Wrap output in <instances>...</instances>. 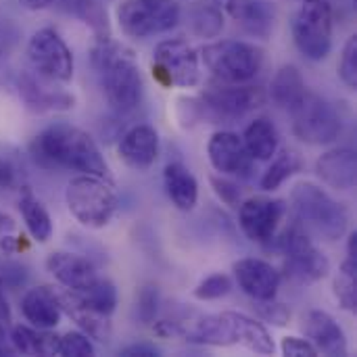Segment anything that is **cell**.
<instances>
[{
  "mask_svg": "<svg viewBox=\"0 0 357 357\" xmlns=\"http://www.w3.org/2000/svg\"><path fill=\"white\" fill-rule=\"evenodd\" d=\"M29 153L40 167L71 169L111 180L109 165L92 136L71 123H52L44 128L31 140Z\"/></svg>",
  "mask_w": 357,
  "mask_h": 357,
  "instance_id": "1",
  "label": "cell"
},
{
  "mask_svg": "<svg viewBox=\"0 0 357 357\" xmlns=\"http://www.w3.org/2000/svg\"><path fill=\"white\" fill-rule=\"evenodd\" d=\"M90 61L109 107L119 115L132 113L140 105L144 92L142 73L134 52L107 38L96 42L90 52Z\"/></svg>",
  "mask_w": 357,
  "mask_h": 357,
  "instance_id": "2",
  "label": "cell"
},
{
  "mask_svg": "<svg viewBox=\"0 0 357 357\" xmlns=\"http://www.w3.org/2000/svg\"><path fill=\"white\" fill-rule=\"evenodd\" d=\"M266 100V92L257 86H241V84H222L207 88L197 98H182L178 117L184 123L211 121V123H232L247 113L261 107Z\"/></svg>",
  "mask_w": 357,
  "mask_h": 357,
  "instance_id": "3",
  "label": "cell"
},
{
  "mask_svg": "<svg viewBox=\"0 0 357 357\" xmlns=\"http://www.w3.org/2000/svg\"><path fill=\"white\" fill-rule=\"evenodd\" d=\"M291 201L299 222L324 241H339L347 232V209L320 186L301 182L293 188Z\"/></svg>",
  "mask_w": 357,
  "mask_h": 357,
  "instance_id": "4",
  "label": "cell"
},
{
  "mask_svg": "<svg viewBox=\"0 0 357 357\" xmlns=\"http://www.w3.org/2000/svg\"><path fill=\"white\" fill-rule=\"evenodd\" d=\"M65 201L71 215L86 228H105L117 211V195L107 178L82 174L67 184Z\"/></svg>",
  "mask_w": 357,
  "mask_h": 357,
  "instance_id": "5",
  "label": "cell"
},
{
  "mask_svg": "<svg viewBox=\"0 0 357 357\" xmlns=\"http://www.w3.org/2000/svg\"><path fill=\"white\" fill-rule=\"evenodd\" d=\"M207 71L222 84H245L253 79L261 65L264 52L255 44L241 40H222L201 50Z\"/></svg>",
  "mask_w": 357,
  "mask_h": 357,
  "instance_id": "6",
  "label": "cell"
},
{
  "mask_svg": "<svg viewBox=\"0 0 357 357\" xmlns=\"http://www.w3.org/2000/svg\"><path fill=\"white\" fill-rule=\"evenodd\" d=\"M293 38L310 61L326 59L333 48V2L303 0L293 19Z\"/></svg>",
  "mask_w": 357,
  "mask_h": 357,
  "instance_id": "7",
  "label": "cell"
},
{
  "mask_svg": "<svg viewBox=\"0 0 357 357\" xmlns=\"http://www.w3.org/2000/svg\"><path fill=\"white\" fill-rule=\"evenodd\" d=\"M289 113L293 117L295 136L314 146L335 142L343 130V121L337 109L314 92H305Z\"/></svg>",
  "mask_w": 357,
  "mask_h": 357,
  "instance_id": "8",
  "label": "cell"
},
{
  "mask_svg": "<svg viewBox=\"0 0 357 357\" xmlns=\"http://www.w3.org/2000/svg\"><path fill=\"white\" fill-rule=\"evenodd\" d=\"M123 33L151 38L174 29L180 21V6L174 0H123L117 8Z\"/></svg>",
  "mask_w": 357,
  "mask_h": 357,
  "instance_id": "9",
  "label": "cell"
},
{
  "mask_svg": "<svg viewBox=\"0 0 357 357\" xmlns=\"http://www.w3.org/2000/svg\"><path fill=\"white\" fill-rule=\"evenodd\" d=\"M153 75L165 88H195L201 79L197 50L180 38L157 44L153 50Z\"/></svg>",
  "mask_w": 357,
  "mask_h": 357,
  "instance_id": "10",
  "label": "cell"
},
{
  "mask_svg": "<svg viewBox=\"0 0 357 357\" xmlns=\"http://www.w3.org/2000/svg\"><path fill=\"white\" fill-rule=\"evenodd\" d=\"M280 249L287 255V274L301 284H312L328 276L331 261L328 257L312 243L307 232L299 226H293L280 238Z\"/></svg>",
  "mask_w": 357,
  "mask_h": 357,
  "instance_id": "11",
  "label": "cell"
},
{
  "mask_svg": "<svg viewBox=\"0 0 357 357\" xmlns=\"http://www.w3.org/2000/svg\"><path fill=\"white\" fill-rule=\"evenodd\" d=\"M27 59L36 73L52 82H69L73 77V54L65 40L50 27L38 29L27 44Z\"/></svg>",
  "mask_w": 357,
  "mask_h": 357,
  "instance_id": "12",
  "label": "cell"
},
{
  "mask_svg": "<svg viewBox=\"0 0 357 357\" xmlns=\"http://www.w3.org/2000/svg\"><path fill=\"white\" fill-rule=\"evenodd\" d=\"M284 215V203L266 197L247 199L238 209V224L245 236L253 243H268L274 238Z\"/></svg>",
  "mask_w": 357,
  "mask_h": 357,
  "instance_id": "13",
  "label": "cell"
},
{
  "mask_svg": "<svg viewBox=\"0 0 357 357\" xmlns=\"http://www.w3.org/2000/svg\"><path fill=\"white\" fill-rule=\"evenodd\" d=\"M54 82L44 77V75H36V73H21L17 79V88H19V96L23 98L25 107L29 111L36 113H50V111H69L75 107V98L73 94L65 92L63 88L52 86Z\"/></svg>",
  "mask_w": 357,
  "mask_h": 357,
  "instance_id": "14",
  "label": "cell"
},
{
  "mask_svg": "<svg viewBox=\"0 0 357 357\" xmlns=\"http://www.w3.org/2000/svg\"><path fill=\"white\" fill-rule=\"evenodd\" d=\"M56 293V299H59V305H61V312L73 320L77 324V328L88 335L90 339L98 341V343H109L111 341V322H109V316L100 314L98 310H94L84 295L75 293V291H54Z\"/></svg>",
  "mask_w": 357,
  "mask_h": 357,
  "instance_id": "15",
  "label": "cell"
},
{
  "mask_svg": "<svg viewBox=\"0 0 357 357\" xmlns=\"http://www.w3.org/2000/svg\"><path fill=\"white\" fill-rule=\"evenodd\" d=\"M207 155L215 172L222 176H241L247 178L251 174V155L245 149L243 138L232 132H215L209 138Z\"/></svg>",
  "mask_w": 357,
  "mask_h": 357,
  "instance_id": "16",
  "label": "cell"
},
{
  "mask_svg": "<svg viewBox=\"0 0 357 357\" xmlns=\"http://www.w3.org/2000/svg\"><path fill=\"white\" fill-rule=\"evenodd\" d=\"M234 276L245 295L255 301L274 299L280 289V274L268 261L261 259H241L234 264Z\"/></svg>",
  "mask_w": 357,
  "mask_h": 357,
  "instance_id": "17",
  "label": "cell"
},
{
  "mask_svg": "<svg viewBox=\"0 0 357 357\" xmlns=\"http://www.w3.org/2000/svg\"><path fill=\"white\" fill-rule=\"evenodd\" d=\"M119 157L121 161L136 169V172H146L155 165L157 155H159V136L153 126L140 123L128 130L121 140H119Z\"/></svg>",
  "mask_w": 357,
  "mask_h": 357,
  "instance_id": "18",
  "label": "cell"
},
{
  "mask_svg": "<svg viewBox=\"0 0 357 357\" xmlns=\"http://www.w3.org/2000/svg\"><path fill=\"white\" fill-rule=\"evenodd\" d=\"M46 270L54 276V280L75 293H86L98 280V274L88 259L71 253H50L46 259Z\"/></svg>",
  "mask_w": 357,
  "mask_h": 357,
  "instance_id": "19",
  "label": "cell"
},
{
  "mask_svg": "<svg viewBox=\"0 0 357 357\" xmlns=\"http://www.w3.org/2000/svg\"><path fill=\"white\" fill-rule=\"evenodd\" d=\"M303 333L307 341L322 354L333 357H345L349 354L343 328L326 312L314 310L303 318Z\"/></svg>",
  "mask_w": 357,
  "mask_h": 357,
  "instance_id": "20",
  "label": "cell"
},
{
  "mask_svg": "<svg viewBox=\"0 0 357 357\" xmlns=\"http://www.w3.org/2000/svg\"><path fill=\"white\" fill-rule=\"evenodd\" d=\"M224 6L251 36L268 38L276 23V6L272 0H226Z\"/></svg>",
  "mask_w": 357,
  "mask_h": 357,
  "instance_id": "21",
  "label": "cell"
},
{
  "mask_svg": "<svg viewBox=\"0 0 357 357\" xmlns=\"http://www.w3.org/2000/svg\"><path fill=\"white\" fill-rule=\"evenodd\" d=\"M318 178L337 190H351L356 186L357 159L351 149H335L324 153L316 163Z\"/></svg>",
  "mask_w": 357,
  "mask_h": 357,
  "instance_id": "22",
  "label": "cell"
},
{
  "mask_svg": "<svg viewBox=\"0 0 357 357\" xmlns=\"http://www.w3.org/2000/svg\"><path fill=\"white\" fill-rule=\"evenodd\" d=\"M21 314L36 328H44V331L54 328L63 316L56 293L50 287L29 289L21 299Z\"/></svg>",
  "mask_w": 357,
  "mask_h": 357,
  "instance_id": "23",
  "label": "cell"
},
{
  "mask_svg": "<svg viewBox=\"0 0 357 357\" xmlns=\"http://www.w3.org/2000/svg\"><path fill=\"white\" fill-rule=\"evenodd\" d=\"M224 316L230 324L234 345H241V347H245L253 354H259V356H272L274 354V349H276L274 341L261 322H257L249 316L236 314V312H224Z\"/></svg>",
  "mask_w": 357,
  "mask_h": 357,
  "instance_id": "24",
  "label": "cell"
},
{
  "mask_svg": "<svg viewBox=\"0 0 357 357\" xmlns=\"http://www.w3.org/2000/svg\"><path fill=\"white\" fill-rule=\"evenodd\" d=\"M167 197L180 211H192L199 201V184L192 172L182 163H169L163 172Z\"/></svg>",
  "mask_w": 357,
  "mask_h": 357,
  "instance_id": "25",
  "label": "cell"
},
{
  "mask_svg": "<svg viewBox=\"0 0 357 357\" xmlns=\"http://www.w3.org/2000/svg\"><path fill=\"white\" fill-rule=\"evenodd\" d=\"M10 345L15 354L21 356H59V337L46 333L44 328H29V326H13L10 328Z\"/></svg>",
  "mask_w": 357,
  "mask_h": 357,
  "instance_id": "26",
  "label": "cell"
},
{
  "mask_svg": "<svg viewBox=\"0 0 357 357\" xmlns=\"http://www.w3.org/2000/svg\"><path fill=\"white\" fill-rule=\"evenodd\" d=\"M307 92L303 75L299 73V69L295 65H284L276 71L272 86H270V98L274 100L276 107L291 111L301 96Z\"/></svg>",
  "mask_w": 357,
  "mask_h": 357,
  "instance_id": "27",
  "label": "cell"
},
{
  "mask_svg": "<svg viewBox=\"0 0 357 357\" xmlns=\"http://www.w3.org/2000/svg\"><path fill=\"white\" fill-rule=\"evenodd\" d=\"M243 142H245V149L251 155V159L270 161L276 155V151H278V132H276V126L270 119L259 117V119H255V121H251L247 126L245 136H243Z\"/></svg>",
  "mask_w": 357,
  "mask_h": 357,
  "instance_id": "28",
  "label": "cell"
},
{
  "mask_svg": "<svg viewBox=\"0 0 357 357\" xmlns=\"http://www.w3.org/2000/svg\"><path fill=\"white\" fill-rule=\"evenodd\" d=\"M19 211L31 238L36 243H48L52 236V220L46 207L31 195V190H23L19 199Z\"/></svg>",
  "mask_w": 357,
  "mask_h": 357,
  "instance_id": "29",
  "label": "cell"
},
{
  "mask_svg": "<svg viewBox=\"0 0 357 357\" xmlns=\"http://www.w3.org/2000/svg\"><path fill=\"white\" fill-rule=\"evenodd\" d=\"M65 8L69 13H73L75 17H79L86 25H90V29L94 31L96 40L111 38L109 17H107L105 8L98 2H94V0H67Z\"/></svg>",
  "mask_w": 357,
  "mask_h": 357,
  "instance_id": "30",
  "label": "cell"
},
{
  "mask_svg": "<svg viewBox=\"0 0 357 357\" xmlns=\"http://www.w3.org/2000/svg\"><path fill=\"white\" fill-rule=\"evenodd\" d=\"M335 297L345 312L357 310V257H349L339 268L335 278Z\"/></svg>",
  "mask_w": 357,
  "mask_h": 357,
  "instance_id": "31",
  "label": "cell"
},
{
  "mask_svg": "<svg viewBox=\"0 0 357 357\" xmlns=\"http://www.w3.org/2000/svg\"><path fill=\"white\" fill-rule=\"evenodd\" d=\"M301 169V159L299 155L291 153V151H282L272 165L266 169L264 178H261V188L264 190H276L280 188L291 176H295Z\"/></svg>",
  "mask_w": 357,
  "mask_h": 357,
  "instance_id": "32",
  "label": "cell"
},
{
  "mask_svg": "<svg viewBox=\"0 0 357 357\" xmlns=\"http://www.w3.org/2000/svg\"><path fill=\"white\" fill-rule=\"evenodd\" d=\"M79 295H84L86 301L105 316H111L117 307V289L107 278L98 276V280L92 284V289H88L86 293H79Z\"/></svg>",
  "mask_w": 357,
  "mask_h": 357,
  "instance_id": "33",
  "label": "cell"
},
{
  "mask_svg": "<svg viewBox=\"0 0 357 357\" xmlns=\"http://www.w3.org/2000/svg\"><path fill=\"white\" fill-rule=\"evenodd\" d=\"M224 27V17L215 6H199L192 13V31L201 38H215Z\"/></svg>",
  "mask_w": 357,
  "mask_h": 357,
  "instance_id": "34",
  "label": "cell"
},
{
  "mask_svg": "<svg viewBox=\"0 0 357 357\" xmlns=\"http://www.w3.org/2000/svg\"><path fill=\"white\" fill-rule=\"evenodd\" d=\"M230 289H232V280L226 274H211L195 289V297L199 301H213L226 297Z\"/></svg>",
  "mask_w": 357,
  "mask_h": 357,
  "instance_id": "35",
  "label": "cell"
},
{
  "mask_svg": "<svg viewBox=\"0 0 357 357\" xmlns=\"http://www.w3.org/2000/svg\"><path fill=\"white\" fill-rule=\"evenodd\" d=\"M59 356L65 357H90L94 356V347L84 333H67L59 337Z\"/></svg>",
  "mask_w": 357,
  "mask_h": 357,
  "instance_id": "36",
  "label": "cell"
},
{
  "mask_svg": "<svg viewBox=\"0 0 357 357\" xmlns=\"http://www.w3.org/2000/svg\"><path fill=\"white\" fill-rule=\"evenodd\" d=\"M339 75L345 82V86L357 88V38L351 36L343 48L341 63H339Z\"/></svg>",
  "mask_w": 357,
  "mask_h": 357,
  "instance_id": "37",
  "label": "cell"
},
{
  "mask_svg": "<svg viewBox=\"0 0 357 357\" xmlns=\"http://www.w3.org/2000/svg\"><path fill=\"white\" fill-rule=\"evenodd\" d=\"M157 305H159V293L155 287H144L136 299V314L140 318L142 324H151L155 320L157 314Z\"/></svg>",
  "mask_w": 357,
  "mask_h": 357,
  "instance_id": "38",
  "label": "cell"
},
{
  "mask_svg": "<svg viewBox=\"0 0 357 357\" xmlns=\"http://www.w3.org/2000/svg\"><path fill=\"white\" fill-rule=\"evenodd\" d=\"M257 314L261 316V320L274 324V326H287L289 320H291V312L282 305V303H276L274 299H268V301H259L257 305Z\"/></svg>",
  "mask_w": 357,
  "mask_h": 357,
  "instance_id": "39",
  "label": "cell"
},
{
  "mask_svg": "<svg viewBox=\"0 0 357 357\" xmlns=\"http://www.w3.org/2000/svg\"><path fill=\"white\" fill-rule=\"evenodd\" d=\"M8 328H10V310H8V303L4 297V282L0 276V356H13L15 354L10 339L6 335Z\"/></svg>",
  "mask_w": 357,
  "mask_h": 357,
  "instance_id": "40",
  "label": "cell"
},
{
  "mask_svg": "<svg viewBox=\"0 0 357 357\" xmlns=\"http://www.w3.org/2000/svg\"><path fill=\"white\" fill-rule=\"evenodd\" d=\"M280 351H282V356H289V357L318 356V349H316L307 339H299V337H287V339H282Z\"/></svg>",
  "mask_w": 357,
  "mask_h": 357,
  "instance_id": "41",
  "label": "cell"
},
{
  "mask_svg": "<svg viewBox=\"0 0 357 357\" xmlns=\"http://www.w3.org/2000/svg\"><path fill=\"white\" fill-rule=\"evenodd\" d=\"M211 186L215 190V195L230 207H238V201H241V190L234 182L230 180H224V178H211Z\"/></svg>",
  "mask_w": 357,
  "mask_h": 357,
  "instance_id": "42",
  "label": "cell"
},
{
  "mask_svg": "<svg viewBox=\"0 0 357 357\" xmlns=\"http://www.w3.org/2000/svg\"><path fill=\"white\" fill-rule=\"evenodd\" d=\"M19 184V172L15 163L0 155V188H15Z\"/></svg>",
  "mask_w": 357,
  "mask_h": 357,
  "instance_id": "43",
  "label": "cell"
},
{
  "mask_svg": "<svg viewBox=\"0 0 357 357\" xmlns=\"http://www.w3.org/2000/svg\"><path fill=\"white\" fill-rule=\"evenodd\" d=\"M27 10H46V8H65L67 0H19Z\"/></svg>",
  "mask_w": 357,
  "mask_h": 357,
  "instance_id": "44",
  "label": "cell"
},
{
  "mask_svg": "<svg viewBox=\"0 0 357 357\" xmlns=\"http://www.w3.org/2000/svg\"><path fill=\"white\" fill-rule=\"evenodd\" d=\"M121 356L126 357H157L159 356V351L155 349V347H151V345H130V347H126V349H121Z\"/></svg>",
  "mask_w": 357,
  "mask_h": 357,
  "instance_id": "45",
  "label": "cell"
},
{
  "mask_svg": "<svg viewBox=\"0 0 357 357\" xmlns=\"http://www.w3.org/2000/svg\"><path fill=\"white\" fill-rule=\"evenodd\" d=\"M13 228H15V222H13V218H8L6 213H0V236L8 234Z\"/></svg>",
  "mask_w": 357,
  "mask_h": 357,
  "instance_id": "46",
  "label": "cell"
},
{
  "mask_svg": "<svg viewBox=\"0 0 357 357\" xmlns=\"http://www.w3.org/2000/svg\"><path fill=\"white\" fill-rule=\"evenodd\" d=\"M0 75H2V56H0Z\"/></svg>",
  "mask_w": 357,
  "mask_h": 357,
  "instance_id": "47",
  "label": "cell"
},
{
  "mask_svg": "<svg viewBox=\"0 0 357 357\" xmlns=\"http://www.w3.org/2000/svg\"><path fill=\"white\" fill-rule=\"evenodd\" d=\"M220 2H226V0H220Z\"/></svg>",
  "mask_w": 357,
  "mask_h": 357,
  "instance_id": "48",
  "label": "cell"
}]
</instances>
